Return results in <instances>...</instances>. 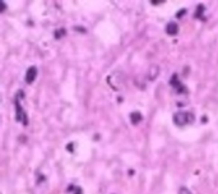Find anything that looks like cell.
Here are the masks:
<instances>
[{"label":"cell","instance_id":"obj_11","mask_svg":"<svg viewBox=\"0 0 218 194\" xmlns=\"http://www.w3.org/2000/svg\"><path fill=\"white\" fill-rule=\"evenodd\" d=\"M70 190L74 192V194H83L81 188H73V186H70V188H69V192H70Z\"/></svg>","mask_w":218,"mask_h":194},{"label":"cell","instance_id":"obj_1","mask_svg":"<svg viewBox=\"0 0 218 194\" xmlns=\"http://www.w3.org/2000/svg\"><path fill=\"white\" fill-rule=\"evenodd\" d=\"M107 83L112 89L120 91L125 86V74L119 70L111 73L107 77Z\"/></svg>","mask_w":218,"mask_h":194},{"label":"cell","instance_id":"obj_9","mask_svg":"<svg viewBox=\"0 0 218 194\" xmlns=\"http://www.w3.org/2000/svg\"><path fill=\"white\" fill-rule=\"evenodd\" d=\"M64 35H65V30H57V31H55V37H56V39H60V37H63Z\"/></svg>","mask_w":218,"mask_h":194},{"label":"cell","instance_id":"obj_12","mask_svg":"<svg viewBox=\"0 0 218 194\" xmlns=\"http://www.w3.org/2000/svg\"><path fill=\"white\" fill-rule=\"evenodd\" d=\"M184 14H186V9H180L179 12L176 13V18H181Z\"/></svg>","mask_w":218,"mask_h":194},{"label":"cell","instance_id":"obj_7","mask_svg":"<svg viewBox=\"0 0 218 194\" xmlns=\"http://www.w3.org/2000/svg\"><path fill=\"white\" fill-rule=\"evenodd\" d=\"M159 73V68L157 65H152L149 68V72H148V77H149L151 80H155L157 78V75Z\"/></svg>","mask_w":218,"mask_h":194},{"label":"cell","instance_id":"obj_6","mask_svg":"<svg viewBox=\"0 0 218 194\" xmlns=\"http://www.w3.org/2000/svg\"><path fill=\"white\" fill-rule=\"evenodd\" d=\"M142 120H143V115L139 111H134V112H131L130 114V123L133 124V125H138Z\"/></svg>","mask_w":218,"mask_h":194},{"label":"cell","instance_id":"obj_8","mask_svg":"<svg viewBox=\"0 0 218 194\" xmlns=\"http://www.w3.org/2000/svg\"><path fill=\"white\" fill-rule=\"evenodd\" d=\"M204 12V7L203 5H198V8H196V13H195V18H200V15H201V13Z\"/></svg>","mask_w":218,"mask_h":194},{"label":"cell","instance_id":"obj_15","mask_svg":"<svg viewBox=\"0 0 218 194\" xmlns=\"http://www.w3.org/2000/svg\"><path fill=\"white\" fill-rule=\"evenodd\" d=\"M2 5H3V7H2V12H4V10H5V3L2 2Z\"/></svg>","mask_w":218,"mask_h":194},{"label":"cell","instance_id":"obj_10","mask_svg":"<svg viewBox=\"0 0 218 194\" xmlns=\"http://www.w3.org/2000/svg\"><path fill=\"white\" fill-rule=\"evenodd\" d=\"M179 194H193L191 193L188 188H185V186H181L180 188V190H179Z\"/></svg>","mask_w":218,"mask_h":194},{"label":"cell","instance_id":"obj_4","mask_svg":"<svg viewBox=\"0 0 218 194\" xmlns=\"http://www.w3.org/2000/svg\"><path fill=\"white\" fill-rule=\"evenodd\" d=\"M36 77H37V68L36 67H29L27 69V73H26V83L27 84L33 83Z\"/></svg>","mask_w":218,"mask_h":194},{"label":"cell","instance_id":"obj_2","mask_svg":"<svg viewBox=\"0 0 218 194\" xmlns=\"http://www.w3.org/2000/svg\"><path fill=\"white\" fill-rule=\"evenodd\" d=\"M172 120H173L176 127H184V125H186V124H193L195 117L189 111H177L173 114Z\"/></svg>","mask_w":218,"mask_h":194},{"label":"cell","instance_id":"obj_13","mask_svg":"<svg viewBox=\"0 0 218 194\" xmlns=\"http://www.w3.org/2000/svg\"><path fill=\"white\" fill-rule=\"evenodd\" d=\"M163 3H164L163 0H152V2H151V4H152V5H157V4H163Z\"/></svg>","mask_w":218,"mask_h":194},{"label":"cell","instance_id":"obj_3","mask_svg":"<svg viewBox=\"0 0 218 194\" xmlns=\"http://www.w3.org/2000/svg\"><path fill=\"white\" fill-rule=\"evenodd\" d=\"M170 84L172 86V88L175 89V92H176V93H186V88H185V86L179 80L177 74H173L171 77Z\"/></svg>","mask_w":218,"mask_h":194},{"label":"cell","instance_id":"obj_14","mask_svg":"<svg viewBox=\"0 0 218 194\" xmlns=\"http://www.w3.org/2000/svg\"><path fill=\"white\" fill-rule=\"evenodd\" d=\"M68 151L69 152H73V144H68Z\"/></svg>","mask_w":218,"mask_h":194},{"label":"cell","instance_id":"obj_5","mask_svg":"<svg viewBox=\"0 0 218 194\" xmlns=\"http://www.w3.org/2000/svg\"><path fill=\"white\" fill-rule=\"evenodd\" d=\"M179 32V24L175 22H170L166 26V33L168 36H176Z\"/></svg>","mask_w":218,"mask_h":194}]
</instances>
